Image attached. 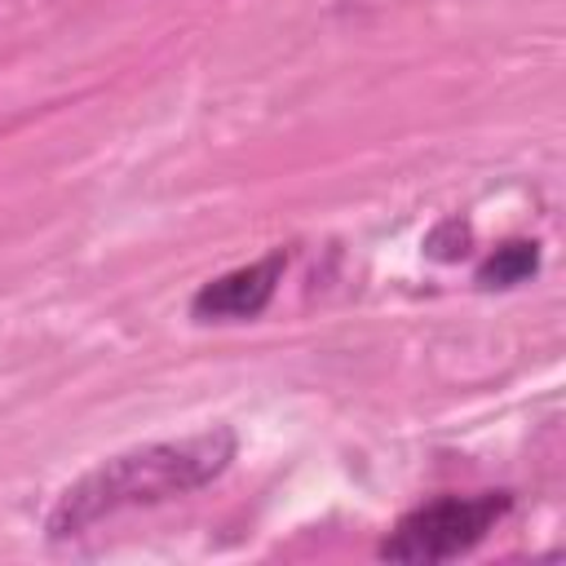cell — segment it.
<instances>
[{
    "instance_id": "obj_1",
    "label": "cell",
    "mask_w": 566,
    "mask_h": 566,
    "mask_svg": "<svg viewBox=\"0 0 566 566\" xmlns=\"http://www.w3.org/2000/svg\"><path fill=\"white\" fill-rule=\"evenodd\" d=\"M234 447L239 442L230 429H203L190 438H168V442L119 451L93 464L84 478H75L49 509L44 526L53 539H66L124 509H146V504L190 495L226 473V464L234 460Z\"/></svg>"
},
{
    "instance_id": "obj_2",
    "label": "cell",
    "mask_w": 566,
    "mask_h": 566,
    "mask_svg": "<svg viewBox=\"0 0 566 566\" xmlns=\"http://www.w3.org/2000/svg\"><path fill=\"white\" fill-rule=\"evenodd\" d=\"M513 509L509 491H478V495H442L429 500L394 522V531L380 539L385 562H451L469 548H478Z\"/></svg>"
},
{
    "instance_id": "obj_3",
    "label": "cell",
    "mask_w": 566,
    "mask_h": 566,
    "mask_svg": "<svg viewBox=\"0 0 566 566\" xmlns=\"http://www.w3.org/2000/svg\"><path fill=\"white\" fill-rule=\"evenodd\" d=\"M287 270V252L274 248L265 252L261 261H248L221 279H208L195 296H190V314L199 323H243V318H256L270 301H274V287Z\"/></svg>"
},
{
    "instance_id": "obj_4",
    "label": "cell",
    "mask_w": 566,
    "mask_h": 566,
    "mask_svg": "<svg viewBox=\"0 0 566 566\" xmlns=\"http://www.w3.org/2000/svg\"><path fill=\"white\" fill-rule=\"evenodd\" d=\"M539 270V243L535 239H509L500 243L482 265H478V283L482 287H517Z\"/></svg>"
}]
</instances>
